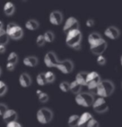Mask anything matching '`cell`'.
Listing matches in <instances>:
<instances>
[{"mask_svg": "<svg viewBox=\"0 0 122 127\" xmlns=\"http://www.w3.org/2000/svg\"><path fill=\"white\" fill-rule=\"evenodd\" d=\"M88 43L90 49L94 55H103L104 52L107 49V43L99 33L93 32L88 37Z\"/></svg>", "mask_w": 122, "mask_h": 127, "instance_id": "1", "label": "cell"}, {"mask_svg": "<svg viewBox=\"0 0 122 127\" xmlns=\"http://www.w3.org/2000/svg\"><path fill=\"white\" fill-rule=\"evenodd\" d=\"M115 91V85L110 79H103L101 80L100 85L96 88L95 93L99 97L101 98H107L110 96Z\"/></svg>", "mask_w": 122, "mask_h": 127, "instance_id": "2", "label": "cell"}, {"mask_svg": "<svg viewBox=\"0 0 122 127\" xmlns=\"http://www.w3.org/2000/svg\"><path fill=\"white\" fill-rule=\"evenodd\" d=\"M81 40H82V33L80 29L70 31L66 34V44L72 49L78 50L80 49Z\"/></svg>", "mask_w": 122, "mask_h": 127, "instance_id": "3", "label": "cell"}, {"mask_svg": "<svg viewBox=\"0 0 122 127\" xmlns=\"http://www.w3.org/2000/svg\"><path fill=\"white\" fill-rule=\"evenodd\" d=\"M94 99H95L92 93L89 92H80L75 96V102L77 105L83 107H90L93 105Z\"/></svg>", "mask_w": 122, "mask_h": 127, "instance_id": "4", "label": "cell"}, {"mask_svg": "<svg viewBox=\"0 0 122 127\" xmlns=\"http://www.w3.org/2000/svg\"><path fill=\"white\" fill-rule=\"evenodd\" d=\"M6 32L9 38H12L13 40L20 39L24 35L23 29L15 23H9V24H7Z\"/></svg>", "mask_w": 122, "mask_h": 127, "instance_id": "5", "label": "cell"}, {"mask_svg": "<svg viewBox=\"0 0 122 127\" xmlns=\"http://www.w3.org/2000/svg\"><path fill=\"white\" fill-rule=\"evenodd\" d=\"M54 114L52 110L49 108H41L37 111L36 118L37 121L41 124H48L53 119Z\"/></svg>", "mask_w": 122, "mask_h": 127, "instance_id": "6", "label": "cell"}, {"mask_svg": "<svg viewBox=\"0 0 122 127\" xmlns=\"http://www.w3.org/2000/svg\"><path fill=\"white\" fill-rule=\"evenodd\" d=\"M101 77L97 72L91 71L88 73L87 80H86V86L90 90H94L95 91L96 88L101 82Z\"/></svg>", "mask_w": 122, "mask_h": 127, "instance_id": "7", "label": "cell"}, {"mask_svg": "<svg viewBox=\"0 0 122 127\" xmlns=\"http://www.w3.org/2000/svg\"><path fill=\"white\" fill-rule=\"evenodd\" d=\"M92 106H93V110L98 114H104L109 110V106H108L105 99L101 98V97H98L94 99Z\"/></svg>", "mask_w": 122, "mask_h": 127, "instance_id": "8", "label": "cell"}, {"mask_svg": "<svg viewBox=\"0 0 122 127\" xmlns=\"http://www.w3.org/2000/svg\"><path fill=\"white\" fill-rule=\"evenodd\" d=\"M79 29H80V24L77 19H75L74 17H69L64 22V26H63V32L67 34L69 32Z\"/></svg>", "mask_w": 122, "mask_h": 127, "instance_id": "9", "label": "cell"}, {"mask_svg": "<svg viewBox=\"0 0 122 127\" xmlns=\"http://www.w3.org/2000/svg\"><path fill=\"white\" fill-rule=\"evenodd\" d=\"M56 68L62 72L63 74H69L73 71L74 69V64L70 60H60L58 64L56 65Z\"/></svg>", "mask_w": 122, "mask_h": 127, "instance_id": "10", "label": "cell"}, {"mask_svg": "<svg viewBox=\"0 0 122 127\" xmlns=\"http://www.w3.org/2000/svg\"><path fill=\"white\" fill-rule=\"evenodd\" d=\"M94 118L90 112H84L80 116L78 127H91Z\"/></svg>", "mask_w": 122, "mask_h": 127, "instance_id": "11", "label": "cell"}, {"mask_svg": "<svg viewBox=\"0 0 122 127\" xmlns=\"http://www.w3.org/2000/svg\"><path fill=\"white\" fill-rule=\"evenodd\" d=\"M59 61L60 60H58L56 54L52 51L48 52V53L44 55V64L48 68H53V67L56 68V65L58 64Z\"/></svg>", "mask_w": 122, "mask_h": 127, "instance_id": "12", "label": "cell"}, {"mask_svg": "<svg viewBox=\"0 0 122 127\" xmlns=\"http://www.w3.org/2000/svg\"><path fill=\"white\" fill-rule=\"evenodd\" d=\"M104 33H105V35L108 38L115 40V39H117V38L120 37L121 32H120L119 29L116 26H109L105 29Z\"/></svg>", "mask_w": 122, "mask_h": 127, "instance_id": "13", "label": "cell"}, {"mask_svg": "<svg viewBox=\"0 0 122 127\" xmlns=\"http://www.w3.org/2000/svg\"><path fill=\"white\" fill-rule=\"evenodd\" d=\"M63 21V14L61 12L55 10L49 14V22L54 25H60Z\"/></svg>", "mask_w": 122, "mask_h": 127, "instance_id": "14", "label": "cell"}, {"mask_svg": "<svg viewBox=\"0 0 122 127\" xmlns=\"http://www.w3.org/2000/svg\"><path fill=\"white\" fill-rule=\"evenodd\" d=\"M2 117H3V121L5 122V123L8 124V123H11V122H14L17 121L18 114L15 110L8 109V110L4 113Z\"/></svg>", "mask_w": 122, "mask_h": 127, "instance_id": "15", "label": "cell"}, {"mask_svg": "<svg viewBox=\"0 0 122 127\" xmlns=\"http://www.w3.org/2000/svg\"><path fill=\"white\" fill-rule=\"evenodd\" d=\"M19 84L24 88L29 87L31 85V84H32V79H31L30 75L27 73L21 74L19 76Z\"/></svg>", "mask_w": 122, "mask_h": 127, "instance_id": "16", "label": "cell"}, {"mask_svg": "<svg viewBox=\"0 0 122 127\" xmlns=\"http://www.w3.org/2000/svg\"><path fill=\"white\" fill-rule=\"evenodd\" d=\"M87 75H88V72L85 71L79 72L75 76V81L78 84H80L81 86H86Z\"/></svg>", "mask_w": 122, "mask_h": 127, "instance_id": "17", "label": "cell"}, {"mask_svg": "<svg viewBox=\"0 0 122 127\" xmlns=\"http://www.w3.org/2000/svg\"><path fill=\"white\" fill-rule=\"evenodd\" d=\"M23 63H24V64L25 66L35 67L39 63V60H38V58L35 57V56H27V57L24 59Z\"/></svg>", "mask_w": 122, "mask_h": 127, "instance_id": "18", "label": "cell"}, {"mask_svg": "<svg viewBox=\"0 0 122 127\" xmlns=\"http://www.w3.org/2000/svg\"><path fill=\"white\" fill-rule=\"evenodd\" d=\"M15 11V7L14 4L12 3L11 2H8L4 4L3 6V13H5V15L7 16H11L13 14Z\"/></svg>", "mask_w": 122, "mask_h": 127, "instance_id": "19", "label": "cell"}, {"mask_svg": "<svg viewBox=\"0 0 122 127\" xmlns=\"http://www.w3.org/2000/svg\"><path fill=\"white\" fill-rule=\"evenodd\" d=\"M39 22L36 19H29L25 23V27L29 30H36L39 28Z\"/></svg>", "mask_w": 122, "mask_h": 127, "instance_id": "20", "label": "cell"}, {"mask_svg": "<svg viewBox=\"0 0 122 127\" xmlns=\"http://www.w3.org/2000/svg\"><path fill=\"white\" fill-rule=\"evenodd\" d=\"M80 116L78 115H72L68 119V126L69 127H78Z\"/></svg>", "mask_w": 122, "mask_h": 127, "instance_id": "21", "label": "cell"}, {"mask_svg": "<svg viewBox=\"0 0 122 127\" xmlns=\"http://www.w3.org/2000/svg\"><path fill=\"white\" fill-rule=\"evenodd\" d=\"M8 40H9V37H8L6 30L1 29H0V45L7 44L8 43Z\"/></svg>", "mask_w": 122, "mask_h": 127, "instance_id": "22", "label": "cell"}, {"mask_svg": "<svg viewBox=\"0 0 122 127\" xmlns=\"http://www.w3.org/2000/svg\"><path fill=\"white\" fill-rule=\"evenodd\" d=\"M81 88H82V86H81L80 84H78L75 80H74L73 82L70 83V89H69V91H71V93L77 95L78 94L80 93Z\"/></svg>", "mask_w": 122, "mask_h": 127, "instance_id": "23", "label": "cell"}, {"mask_svg": "<svg viewBox=\"0 0 122 127\" xmlns=\"http://www.w3.org/2000/svg\"><path fill=\"white\" fill-rule=\"evenodd\" d=\"M36 95L38 96V99L40 103H46L49 100V95L45 92H43L41 90H36Z\"/></svg>", "mask_w": 122, "mask_h": 127, "instance_id": "24", "label": "cell"}, {"mask_svg": "<svg viewBox=\"0 0 122 127\" xmlns=\"http://www.w3.org/2000/svg\"><path fill=\"white\" fill-rule=\"evenodd\" d=\"M19 60V57H18V54L15 52H11L8 56V63L13 64H16Z\"/></svg>", "mask_w": 122, "mask_h": 127, "instance_id": "25", "label": "cell"}, {"mask_svg": "<svg viewBox=\"0 0 122 127\" xmlns=\"http://www.w3.org/2000/svg\"><path fill=\"white\" fill-rule=\"evenodd\" d=\"M36 82L39 85L44 86L47 84L46 79H45V76H44V73H39L36 76Z\"/></svg>", "mask_w": 122, "mask_h": 127, "instance_id": "26", "label": "cell"}, {"mask_svg": "<svg viewBox=\"0 0 122 127\" xmlns=\"http://www.w3.org/2000/svg\"><path fill=\"white\" fill-rule=\"evenodd\" d=\"M44 37L45 39V42L47 43H52L55 40V34L51 31H46L44 33Z\"/></svg>", "mask_w": 122, "mask_h": 127, "instance_id": "27", "label": "cell"}, {"mask_svg": "<svg viewBox=\"0 0 122 127\" xmlns=\"http://www.w3.org/2000/svg\"><path fill=\"white\" fill-rule=\"evenodd\" d=\"M45 79L47 83H53L55 80V75L52 71H47L44 73Z\"/></svg>", "mask_w": 122, "mask_h": 127, "instance_id": "28", "label": "cell"}, {"mask_svg": "<svg viewBox=\"0 0 122 127\" xmlns=\"http://www.w3.org/2000/svg\"><path fill=\"white\" fill-rule=\"evenodd\" d=\"M60 89L62 90L63 92L69 91V89H70V83L67 82V81H62V82L60 84Z\"/></svg>", "mask_w": 122, "mask_h": 127, "instance_id": "29", "label": "cell"}, {"mask_svg": "<svg viewBox=\"0 0 122 127\" xmlns=\"http://www.w3.org/2000/svg\"><path fill=\"white\" fill-rule=\"evenodd\" d=\"M45 39H44V34H40V35H38L37 38H36V44L39 47H41V46H44V44H45Z\"/></svg>", "mask_w": 122, "mask_h": 127, "instance_id": "30", "label": "cell"}, {"mask_svg": "<svg viewBox=\"0 0 122 127\" xmlns=\"http://www.w3.org/2000/svg\"><path fill=\"white\" fill-rule=\"evenodd\" d=\"M7 90H8L7 85L3 81L0 80V96H3V95L6 94Z\"/></svg>", "mask_w": 122, "mask_h": 127, "instance_id": "31", "label": "cell"}, {"mask_svg": "<svg viewBox=\"0 0 122 127\" xmlns=\"http://www.w3.org/2000/svg\"><path fill=\"white\" fill-rule=\"evenodd\" d=\"M96 62L99 65H105L106 64V59L104 55H99L97 56Z\"/></svg>", "mask_w": 122, "mask_h": 127, "instance_id": "32", "label": "cell"}, {"mask_svg": "<svg viewBox=\"0 0 122 127\" xmlns=\"http://www.w3.org/2000/svg\"><path fill=\"white\" fill-rule=\"evenodd\" d=\"M8 106H7L5 104L3 103H0V115L1 116H3L4 113L6 112L7 110H8Z\"/></svg>", "mask_w": 122, "mask_h": 127, "instance_id": "33", "label": "cell"}, {"mask_svg": "<svg viewBox=\"0 0 122 127\" xmlns=\"http://www.w3.org/2000/svg\"><path fill=\"white\" fill-rule=\"evenodd\" d=\"M6 127H22V126L19 123V122L14 121V122H11V123L7 124Z\"/></svg>", "mask_w": 122, "mask_h": 127, "instance_id": "34", "label": "cell"}, {"mask_svg": "<svg viewBox=\"0 0 122 127\" xmlns=\"http://www.w3.org/2000/svg\"><path fill=\"white\" fill-rule=\"evenodd\" d=\"M94 25V20L92 19H87L86 21V26L89 27V28H91V27H93Z\"/></svg>", "mask_w": 122, "mask_h": 127, "instance_id": "35", "label": "cell"}, {"mask_svg": "<svg viewBox=\"0 0 122 127\" xmlns=\"http://www.w3.org/2000/svg\"><path fill=\"white\" fill-rule=\"evenodd\" d=\"M14 67H15V65L10 63H7V64H6V69H8V71H13V70L14 69Z\"/></svg>", "mask_w": 122, "mask_h": 127, "instance_id": "36", "label": "cell"}, {"mask_svg": "<svg viewBox=\"0 0 122 127\" xmlns=\"http://www.w3.org/2000/svg\"><path fill=\"white\" fill-rule=\"evenodd\" d=\"M91 127H100V124H99V122L97 121L95 119H94V121H93V123H92Z\"/></svg>", "mask_w": 122, "mask_h": 127, "instance_id": "37", "label": "cell"}, {"mask_svg": "<svg viewBox=\"0 0 122 127\" xmlns=\"http://www.w3.org/2000/svg\"><path fill=\"white\" fill-rule=\"evenodd\" d=\"M6 51L5 45H0V54H3Z\"/></svg>", "mask_w": 122, "mask_h": 127, "instance_id": "38", "label": "cell"}, {"mask_svg": "<svg viewBox=\"0 0 122 127\" xmlns=\"http://www.w3.org/2000/svg\"><path fill=\"white\" fill-rule=\"evenodd\" d=\"M3 23L2 22L1 20H0V29H3Z\"/></svg>", "mask_w": 122, "mask_h": 127, "instance_id": "39", "label": "cell"}, {"mask_svg": "<svg viewBox=\"0 0 122 127\" xmlns=\"http://www.w3.org/2000/svg\"><path fill=\"white\" fill-rule=\"evenodd\" d=\"M120 62H121V65L122 66V55L121 56V59H120Z\"/></svg>", "mask_w": 122, "mask_h": 127, "instance_id": "40", "label": "cell"}, {"mask_svg": "<svg viewBox=\"0 0 122 127\" xmlns=\"http://www.w3.org/2000/svg\"><path fill=\"white\" fill-rule=\"evenodd\" d=\"M1 72H2V70H1V68H0V74H1Z\"/></svg>", "mask_w": 122, "mask_h": 127, "instance_id": "41", "label": "cell"}, {"mask_svg": "<svg viewBox=\"0 0 122 127\" xmlns=\"http://www.w3.org/2000/svg\"><path fill=\"white\" fill-rule=\"evenodd\" d=\"M121 89H122V82H121Z\"/></svg>", "mask_w": 122, "mask_h": 127, "instance_id": "42", "label": "cell"}]
</instances>
